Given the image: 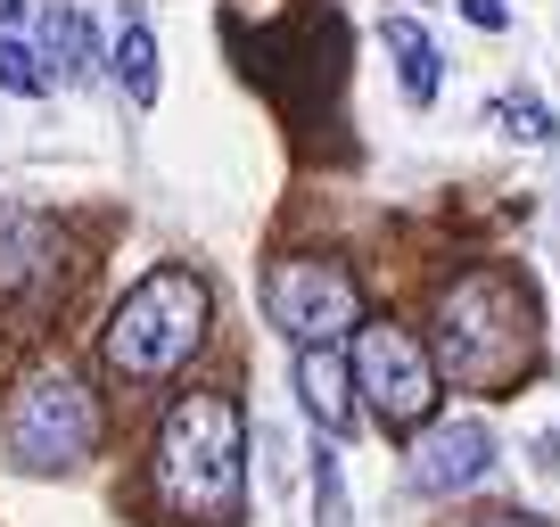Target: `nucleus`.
I'll use <instances>...</instances> for the list:
<instances>
[{
	"label": "nucleus",
	"instance_id": "nucleus-1",
	"mask_svg": "<svg viewBox=\"0 0 560 527\" xmlns=\"http://www.w3.org/2000/svg\"><path fill=\"white\" fill-rule=\"evenodd\" d=\"M149 478H158V503L190 527H223L247 494V421L223 387H190L174 396V412L158 421V454H149Z\"/></svg>",
	"mask_w": 560,
	"mask_h": 527
},
{
	"label": "nucleus",
	"instance_id": "nucleus-2",
	"mask_svg": "<svg viewBox=\"0 0 560 527\" xmlns=\"http://www.w3.org/2000/svg\"><path fill=\"white\" fill-rule=\"evenodd\" d=\"M207 321H214L207 281H198L190 264H158V272H140V281L124 289V305L107 314L100 354H107L116 379H140V387L174 379V371L207 347Z\"/></svg>",
	"mask_w": 560,
	"mask_h": 527
},
{
	"label": "nucleus",
	"instance_id": "nucleus-3",
	"mask_svg": "<svg viewBox=\"0 0 560 527\" xmlns=\"http://www.w3.org/2000/svg\"><path fill=\"white\" fill-rule=\"evenodd\" d=\"M438 371L462 387H511L536 371V305L511 272H470L438 297Z\"/></svg>",
	"mask_w": 560,
	"mask_h": 527
},
{
	"label": "nucleus",
	"instance_id": "nucleus-4",
	"mask_svg": "<svg viewBox=\"0 0 560 527\" xmlns=\"http://www.w3.org/2000/svg\"><path fill=\"white\" fill-rule=\"evenodd\" d=\"M100 445V405H91V387L74 371H34L18 387V405L0 421V454L18 461V470H74V461Z\"/></svg>",
	"mask_w": 560,
	"mask_h": 527
},
{
	"label": "nucleus",
	"instance_id": "nucleus-5",
	"mask_svg": "<svg viewBox=\"0 0 560 527\" xmlns=\"http://www.w3.org/2000/svg\"><path fill=\"white\" fill-rule=\"evenodd\" d=\"M354 387H363V405L387 429L420 437L429 412H438V354L420 347L404 321H363L354 330Z\"/></svg>",
	"mask_w": 560,
	"mask_h": 527
},
{
	"label": "nucleus",
	"instance_id": "nucleus-6",
	"mask_svg": "<svg viewBox=\"0 0 560 527\" xmlns=\"http://www.w3.org/2000/svg\"><path fill=\"white\" fill-rule=\"evenodd\" d=\"M264 314H272L280 338H298V347H338V338L354 330V314H363V297H354V281L338 264L280 256L272 272H264Z\"/></svg>",
	"mask_w": 560,
	"mask_h": 527
},
{
	"label": "nucleus",
	"instance_id": "nucleus-7",
	"mask_svg": "<svg viewBox=\"0 0 560 527\" xmlns=\"http://www.w3.org/2000/svg\"><path fill=\"white\" fill-rule=\"evenodd\" d=\"M494 470V429L487 421H429L412 437V487L420 494H462Z\"/></svg>",
	"mask_w": 560,
	"mask_h": 527
},
{
	"label": "nucleus",
	"instance_id": "nucleus-8",
	"mask_svg": "<svg viewBox=\"0 0 560 527\" xmlns=\"http://www.w3.org/2000/svg\"><path fill=\"white\" fill-rule=\"evenodd\" d=\"M298 396H305L322 437H347L354 429V363L338 347H298Z\"/></svg>",
	"mask_w": 560,
	"mask_h": 527
},
{
	"label": "nucleus",
	"instance_id": "nucleus-9",
	"mask_svg": "<svg viewBox=\"0 0 560 527\" xmlns=\"http://www.w3.org/2000/svg\"><path fill=\"white\" fill-rule=\"evenodd\" d=\"M380 42L396 50V83H404V99L412 107H438V91H445V50L429 34H420L412 17H387L380 25Z\"/></svg>",
	"mask_w": 560,
	"mask_h": 527
},
{
	"label": "nucleus",
	"instance_id": "nucleus-10",
	"mask_svg": "<svg viewBox=\"0 0 560 527\" xmlns=\"http://www.w3.org/2000/svg\"><path fill=\"white\" fill-rule=\"evenodd\" d=\"M42 67H50L58 83H91V74H100V42H91L83 9H50V17H42Z\"/></svg>",
	"mask_w": 560,
	"mask_h": 527
},
{
	"label": "nucleus",
	"instance_id": "nucleus-11",
	"mask_svg": "<svg viewBox=\"0 0 560 527\" xmlns=\"http://www.w3.org/2000/svg\"><path fill=\"white\" fill-rule=\"evenodd\" d=\"M50 223L42 214H25V207H0V281H25V272H42L50 264Z\"/></svg>",
	"mask_w": 560,
	"mask_h": 527
},
{
	"label": "nucleus",
	"instance_id": "nucleus-12",
	"mask_svg": "<svg viewBox=\"0 0 560 527\" xmlns=\"http://www.w3.org/2000/svg\"><path fill=\"white\" fill-rule=\"evenodd\" d=\"M107 67H116V83H124L132 107H158V34H149L140 17L116 34V58H107Z\"/></svg>",
	"mask_w": 560,
	"mask_h": 527
},
{
	"label": "nucleus",
	"instance_id": "nucleus-13",
	"mask_svg": "<svg viewBox=\"0 0 560 527\" xmlns=\"http://www.w3.org/2000/svg\"><path fill=\"white\" fill-rule=\"evenodd\" d=\"M0 91H18V99H42V91H50L42 50H25L18 34H0Z\"/></svg>",
	"mask_w": 560,
	"mask_h": 527
},
{
	"label": "nucleus",
	"instance_id": "nucleus-14",
	"mask_svg": "<svg viewBox=\"0 0 560 527\" xmlns=\"http://www.w3.org/2000/svg\"><path fill=\"white\" fill-rule=\"evenodd\" d=\"M487 116H494V124H511V141H527V149L552 141V116H544L536 99H487Z\"/></svg>",
	"mask_w": 560,
	"mask_h": 527
},
{
	"label": "nucleus",
	"instance_id": "nucleus-15",
	"mask_svg": "<svg viewBox=\"0 0 560 527\" xmlns=\"http://www.w3.org/2000/svg\"><path fill=\"white\" fill-rule=\"evenodd\" d=\"M462 17H470L478 34H503V25H511V9H503V0H462Z\"/></svg>",
	"mask_w": 560,
	"mask_h": 527
},
{
	"label": "nucleus",
	"instance_id": "nucleus-16",
	"mask_svg": "<svg viewBox=\"0 0 560 527\" xmlns=\"http://www.w3.org/2000/svg\"><path fill=\"white\" fill-rule=\"evenodd\" d=\"M478 527H536V519H520V511H511V519H478Z\"/></svg>",
	"mask_w": 560,
	"mask_h": 527
},
{
	"label": "nucleus",
	"instance_id": "nucleus-17",
	"mask_svg": "<svg viewBox=\"0 0 560 527\" xmlns=\"http://www.w3.org/2000/svg\"><path fill=\"white\" fill-rule=\"evenodd\" d=\"M18 9H25V0H0V25H9V17H18Z\"/></svg>",
	"mask_w": 560,
	"mask_h": 527
}]
</instances>
